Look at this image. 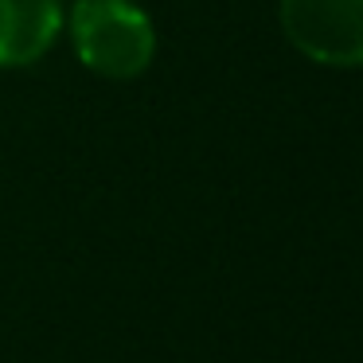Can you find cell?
<instances>
[{
  "label": "cell",
  "instance_id": "6da1fadb",
  "mask_svg": "<svg viewBox=\"0 0 363 363\" xmlns=\"http://www.w3.org/2000/svg\"><path fill=\"white\" fill-rule=\"evenodd\" d=\"M71 43L98 79H141L157 55V28L133 0H79L71 9Z\"/></svg>",
  "mask_w": 363,
  "mask_h": 363
},
{
  "label": "cell",
  "instance_id": "7a4b0ae2",
  "mask_svg": "<svg viewBox=\"0 0 363 363\" xmlns=\"http://www.w3.org/2000/svg\"><path fill=\"white\" fill-rule=\"evenodd\" d=\"M281 32L316 67H363V0H281Z\"/></svg>",
  "mask_w": 363,
  "mask_h": 363
},
{
  "label": "cell",
  "instance_id": "3957f363",
  "mask_svg": "<svg viewBox=\"0 0 363 363\" xmlns=\"http://www.w3.org/2000/svg\"><path fill=\"white\" fill-rule=\"evenodd\" d=\"M63 32L59 0H0V67H32Z\"/></svg>",
  "mask_w": 363,
  "mask_h": 363
}]
</instances>
